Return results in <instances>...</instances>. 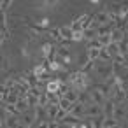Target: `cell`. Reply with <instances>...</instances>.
Here are the masks:
<instances>
[{
    "mask_svg": "<svg viewBox=\"0 0 128 128\" xmlns=\"http://www.w3.org/2000/svg\"><path fill=\"white\" fill-rule=\"evenodd\" d=\"M32 124H35V114H34V109H26L25 112H21V116H20V126H32Z\"/></svg>",
    "mask_w": 128,
    "mask_h": 128,
    "instance_id": "1",
    "label": "cell"
},
{
    "mask_svg": "<svg viewBox=\"0 0 128 128\" xmlns=\"http://www.w3.org/2000/svg\"><path fill=\"white\" fill-rule=\"evenodd\" d=\"M95 70L102 79H110V76H112V67L104 62H98V65H95Z\"/></svg>",
    "mask_w": 128,
    "mask_h": 128,
    "instance_id": "2",
    "label": "cell"
},
{
    "mask_svg": "<svg viewBox=\"0 0 128 128\" xmlns=\"http://www.w3.org/2000/svg\"><path fill=\"white\" fill-rule=\"evenodd\" d=\"M84 116H88L90 119L91 118H98V116H102V107L96 105V104H90V105L84 107Z\"/></svg>",
    "mask_w": 128,
    "mask_h": 128,
    "instance_id": "3",
    "label": "cell"
},
{
    "mask_svg": "<svg viewBox=\"0 0 128 128\" xmlns=\"http://www.w3.org/2000/svg\"><path fill=\"white\" fill-rule=\"evenodd\" d=\"M109 37H110L112 44H121L123 39H124V30L123 28H112L110 34H109Z\"/></svg>",
    "mask_w": 128,
    "mask_h": 128,
    "instance_id": "4",
    "label": "cell"
},
{
    "mask_svg": "<svg viewBox=\"0 0 128 128\" xmlns=\"http://www.w3.org/2000/svg\"><path fill=\"white\" fill-rule=\"evenodd\" d=\"M90 98H91V104H96V105H104V102H105V95L96 88V90H91L90 91Z\"/></svg>",
    "mask_w": 128,
    "mask_h": 128,
    "instance_id": "5",
    "label": "cell"
},
{
    "mask_svg": "<svg viewBox=\"0 0 128 128\" xmlns=\"http://www.w3.org/2000/svg\"><path fill=\"white\" fill-rule=\"evenodd\" d=\"M95 23H98L100 26H107V25L110 23V16H109V12H107V11L98 12V14L95 16Z\"/></svg>",
    "mask_w": 128,
    "mask_h": 128,
    "instance_id": "6",
    "label": "cell"
},
{
    "mask_svg": "<svg viewBox=\"0 0 128 128\" xmlns=\"http://www.w3.org/2000/svg\"><path fill=\"white\" fill-rule=\"evenodd\" d=\"M104 49H105V53L109 54L110 60H114L118 54H121V51H119V44H112V42H110V44H109L107 48H104Z\"/></svg>",
    "mask_w": 128,
    "mask_h": 128,
    "instance_id": "7",
    "label": "cell"
},
{
    "mask_svg": "<svg viewBox=\"0 0 128 128\" xmlns=\"http://www.w3.org/2000/svg\"><path fill=\"white\" fill-rule=\"evenodd\" d=\"M63 98H65V100H68L70 104H77V100H79V91H77V90L68 88V90H67V93H63Z\"/></svg>",
    "mask_w": 128,
    "mask_h": 128,
    "instance_id": "8",
    "label": "cell"
},
{
    "mask_svg": "<svg viewBox=\"0 0 128 128\" xmlns=\"http://www.w3.org/2000/svg\"><path fill=\"white\" fill-rule=\"evenodd\" d=\"M114 107H116V104L112 100H105L104 105H102V114L104 116H112L114 114Z\"/></svg>",
    "mask_w": 128,
    "mask_h": 128,
    "instance_id": "9",
    "label": "cell"
},
{
    "mask_svg": "<svg viewBox=\"0 0 128 128\" xmlns=\"http://www.w3.org/2000/svg\"><path fill=\"white\" fill-rule=\"evenodd\" d=\"M126 116H128V114H126V109H124L123 105H116V107H114V114H112V118H114L118 123H119L121 119H124Z\"/></svg>",
    "mask_w": 128,
    "mask_h": 128,
    "instance_id": "10",
    "label": "cell"
},
{
    "mask_svg": "<svg viewBox=\"0 0 128 128\" xmlns=\"http://www.w3.org/2000/svg\"><path fill=\"white\" fill-rule=\"evenodd\" d=\"M84 107H86V105H82V104H79V102H77V104H74V105H72L70 114H72V116H76V118H82V116H84Z\"/></svg>",
    "mask_w": 128,
    "mask_h": 128,
    "instance_id": "11",
    "label": "cell"
},
{
    "mask_svg": "<svg viewBox=\"0 0 128 128\" xmlns=\"http://www.w3.org/2000/svg\"><path fill=\"white\" fill-rule=\"evenodd\" d=\"M60 84H62V82H60L58 79L49 81V82L46 84V91H48V93H58V91H60Z\"/></svg>",
    "mask_w": 128,
    "mask_h": 128,
    "instance_id": "12",
    "label": "cell"
},
{
    "mask_svg": "<svg viewBox=\"0 0 128 128\" xmlns=\"http://www.w3.org/2000/svg\"><path fill=\"white\" fill-rule=\"evenodd\" d=\"M82 39L84 40H88V42H91V40H95L96 39V30L91 26V28H88V30H82Z\"/></svg>",
    "mask_w": 128,
    "mask_h": 128,
    "instance_id": "13",
    "label": "cell"
},
{
    "mask_svg": "<svg viewBox=\"0 0 128 128\" xmlns=\"http://www.w3.org/2000/svg\"><path fill=\"white\" fill-rule=\"evenodd\" d=\"M20 100V96L14 93V91H9L6 96H4V102H6V105H16V102Z\"/></svg>",
    "mask_w": 128,
    "mask_h": 128,
    "instance_id": "14",
    "label": "cell"
},
{
    "mask_svg": "<svg viewBox=\"0 0 128 128\" xmlns=\"http://www.w3.org/2000/svg\"><path fill=\"white\" fill-rule=\"evenodd\" d=\"M48 109H46V112H48V118L51 119V121H54L56 119V114H58V110H60V107L58 105H53V104H49V105H46Z\"/></svg>",
    "mask_w": 128,
    "mask_h": 128,
    "instance_id": "15",
    "label": "cell"
},
{
    "mask_svg": "<svg viewBox=\"0 0 128 128\" xmlns=\"http://www.w3.org/2000/svg\"><path fill=\"white\" fill-rule=\"evenodd\" d=\"M62 123H63V124H68V126H70V124L74 126V124H79V123H81V118H76V116H72V114H67V116L62 119Z\"/></svg>",
    "mask_w": 128,
    "mask_h": 128,
    "instance_id": "16",
    "label": "cell"
},
{
    "mask_svg": "<svg viewBox=\"0 0 128 128\" xmlns=\"http://www.w3.org/2000/svg\"><path fill=\"white\" fill-rule=\"evenodd\" d=\"M72 105H74V104H70V102H68V100H65L63 96H62V98H60V102H58V107H60L62 110H65L67 114H70V110H72Z\"/></svg>",
    "mask_w": 128,
    "mask_h": 128,
    "instance_id": "17",
    "label": "cell"
},
{
    "mask_svg": "<svg viewBox=\"0 0 128 128\" xmlns=\"http://www.w3.org/2000/svg\"><path fill=\"white\" fill-rule=\"evenodd\" d=\"M7 128H20V116H7Z\"/></svg>",
    "mask_w": 128,
    "mask_h": 128,
    "instance_id": "18",
    "label": "cell"
},
{
    "mask_svg": "<svg viewBox=\"0 0 128 128\" xmlns=\"http://www.w3.org/2000/svg\"><path fill=\"white\" fill-rule=\"evenodd\" d=\"M72 28L70 26H62L60 28V35H62V39H67V40H72Z\"/></svg>",
    "mask_w": 128,
    "mask_h": 128,
    "instance_id": "19",
    "label": "cell"
},
{
    "mask_svg": "<svg viewBox=\"0 0 128 128\" xmlns=\"http://www.w3.org/2000/svg\"><path fill=\"white\" fill-rule=\"evenodd\" d=\"M86 54H88V62L93 63V62H96L100 58V49H88Z\"/></svg>",
    "mask_w": 128,
    "mask_h": 128,
    "instance_id": "20",
    "label": "cell"
},
{
    "mask_svg": "<svg viewBox=\"0 0 128 128\" xmlns=\"http://www.w3.org/2000/svg\"><path fill=\"white\" fill-rule=\"evenodd\" d=\"M16 112H25L26 110V107H28V104H26V100L25 98H20L18 102H16Z\"/></svg>",
    "mask_w": 128,
    "mask_h": 128,
    "instance_id": "21",
    "label": "cell"
},
{
    "mask_svg": "<svg viewBox=\"0 0 128 128\" xmlns=\"http://www.w3.org/2000/svg\"><path fill=\"white\" fill-rule=\"evenodd\" d=\"M114 124H118V121L112 116H104V128H110Z\"/></svg>",
    "mask_w": 128,
    "mask_h": 128,
    "instance_id": "22",
    "label": "cell"
},
{
    "mask_svg": "<svg viewBox=\"0 0 128 128\" xmlns=\"http://www.w3.org/2000/svg\"><path fill=\"white\" fill-rule=\"evenodd\" d=\"M96 40H98L100 48H107V46L110 44V37H109V35H102V37H96Z\"/></svg>",
    "mask_w": 128,
    "mask_h": 128,
    "instance_id": "23",
    "label": "cell"
},
{
    "mask_svg": "<svg viewBox=\"0 0 128 128\" xmlns=\"http://www.w3.org/2000/svg\"><path fill=\"white\" fill-rule=\"evenodd\" d=\"M79 104L86 105V104H91V98H90V93H79Z\"/></svg>",
    "mask_w": 128,
    "mask_h": 128,
    "instance_id": "24",
    "label": "cell"
},
{
    "mask_svg": "<svg viewBox=\"0 0 128 128\" xmlns=\"http://www.w3.org/2000/svg\"><path fill=\"white\" fill-rule=\"evenodd\" d=\"M4 28H6V14H4V11H0V32Z\"/></svg>",
    "mask_w": 128,
    "mask_h": 128,
    "instance_id": "25",
    "label": "cell"
},
{
    "mask_svg": "<svg viewBox=\"0 0 128 128\" xmlns=\"http://www.w3.org/2000/svg\"><path fill=\"white\" fill-rule=\"evenodd\" d=\"M39 105L42 107V105H48V96H46V93H42L40 96H39Z\"/></svg>",
    "mask_w": 128,
    "mask_h": 128,
    "instance_id": "26",
    "label": "cell"
},
{
    "mask_svg": "<svg viewBox=\"0 0 128 128\" xmlns=\"http://www.w3.org/2000/svg\"><path fill=\"white\" fill-rule=\"evenodd\" d=\"M72 40H76V42L77 40H82V32H74L72 34Z\"/></svg>",
    "mask_w": 128,
    "mask_h": 128,
    "instance_id": "27",
    "label": "cell"
},
{
    "mask_svg": "<svg viewBox=\"0 0 128 128\" xmlns=\"http://www.w3.org/2000/svg\"><path fill=\"white\" fill-rule=\"evenodd\" d=\"M34 128H48V121H39V123H35Z\"/></svg>",
    "mask_w": 128,
    "mask_h": 128,
    "instance_id": "28",
    "label": "cell"
},
{
    "mask_svg": "<svg viewBox=\"0 0 128 128\" xmlns=\"http://www.w3.org/2000/svg\"><path fill=\"white\" fill-rule=\"evenodd\" d=\"M48 128H58V121H48Z\"/></svg>",
    "mask_w": 128,
    "mask_h": 128,
    "instance_id": "29",
    "label": "cell"
},
{
    "mask_svg": "<svg viewBox=\"0 0 128 128\" xmlns=\"http://www.w3.org/2000/svg\"><path fill=\"white\" fill-rule=\"evenodd\" d=\"M110 128H121V124L118 123V124H114V126H110Z\"/></svg>",
    "mask_w": 128,
    "mask_h": 128,
    "instance_id": "30",
    "label": "cell"
},
{
    "mask_svg": "<svg viewBox=\"0 0 128 128\" xmlns=\"http://www.w3.org/2000/svg\"><path fill=\"white\" fill-rule=\"evenodd\" d=\"M2 102H4V98H2V96H0V105H2Z\"/></svg>",
    "mask_w": 128,
    "mask_h": 128,
    "instance_id": "31",
    "label": "cell"
},
{
    "mask_svg": "<svg viewBox=\"0 0 128 128\" xmlns=\"http://www.w3.org/2000/svg\"><path fill=\"white\" fill-rule=\"evenodd\" d=\"M2 126H4V124H2V119H0V128H2Z\"/></svg>",
    "mask_w": 128,
    "mask_h": 128,
    "instance_id": "32",
    "label": "cell"
},
{
    "mask_svg": "<svg viewBox=\"0 0 128 128\" xmlns=\"http://www.w3.org/2000/svg\"><path fill=\"white\" fill-rule=\"evenodd\" d=\"M0 42H2V34H0Z\"/></svg>",
    "mask_w": 128,
    "mask_h": 128,
    "instance_id": "33",
    "label": "cell"
},
{
    "mask_svg": "<svg viewBox=\"0 0 128 128\" xmlns=\"http://www.w3.org/2000/svg\"><path fill=\"white\" fill-rule=\"evenodd\" d=\"M124 128H128V124H126V126H124Z\"/></svg>",
    "mask_w": 128,
    "mask_h": 128,
    "instance_id": "34",
    "label": "cell"
},
{
    "mask_svg": "<svg viewBox=\"0 0 128 128\" xmlns=\"http://www.w3.org/2000/svg\"><path fill=\"white\" fill-rule=\"evenodd\" d=\"M126 118H128V116H126Z\"/></svg>",
    "mask_w": 128,
    "mask_h": 128,
    "instance_id": "35",
    "label": "cell"
}]
</instances>
